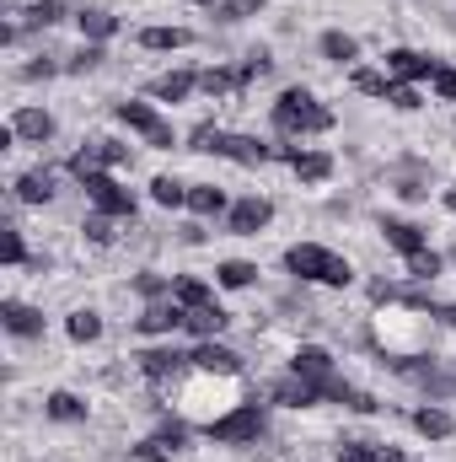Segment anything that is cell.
<instances>
[{"label":"cell","mask_w":456,"mask_h":462,"mask_svg":"<svg viewBox=\"0 0 456 462\" xmlns=\"http://www.w3.org/2000/svg\"><path fill=\"white\" fill-rule=\"evenodd\" d=\"M188 43H194L188 27H145L140 32V49H150V54H172V49H188Z\"/></svg>","instance_id":"cb8c5ba5"},{"label":"cell","mask_w":456,"mask_h":462,"mask_svg":"<svg viewBox=\"0 0 456 462\" xmlns=\"http://www.w3.org/2000/svg\"><path fill=\"white\" fill-rule=\"evenodd\" d=\"M54 22H65V0H32V5H22V27H54Z\"/></svg>","instance_id":"836d02e7"},{"label":"cell","mask_w":456,"mask_h":462,"mask_svg":"<svg viewBox=\"0 0 456 462\" xmlns=\"http://www.w3.org/2000/svg\"><path fill=\"white\" fill-rule=\"evenodd\" d=\"M403 263H408V274H414V280H419V285H430V280H435V274H446V258H441V253H435V247H419V253H408V258H403Z\"/></svg>","instance_id":"1f68e13d"},{"label":"cell","mask_w":456,"mask_h":462,"mask_svg":"<svg viewBox=\"0 0 456 462\" xmlns=\"http://www.w3.org/2000/svg\"><path fill=\"white\" fill-rule=\"evenodd\" d=\"M183 447H188V425L183 420H161V430L145 436L140 447H129V457L134 462H172Z\"/></svg>","instance_id":"52a82bcc"},{"label":"cell","mask_w":456,"mask_h":462,"mask_svg":"<svg viewBox=\"0 0 456 462\" xmlns=\"http://www.w3.org/2000/svg\"><path fill=\"white\" fill-rule=\"evenodd\" d=\"M414 430L424 436V441H446L456 430V420L441 409V403H424V409H414Z\"/></svg>","instance_id":"603a6c76"},{"label":"cell","mask_w":456,"mask_h":462,"mask_svg":"<svg viewBox=\"0 0 456 462\" xmlns=\"http://www.w3.org/2000/svg\"><path fill=\"white\" fill-rule=\"evenodd\" d=\"M194 151L226 156V162H236V167H263V162H274V145H263L258 134H226V129H215V124L194 129Z\"/></svg>","instance_id":"3957f363"},{"label":"cell","mask_w":456,"mask_h":462,"mask_svg":"<svg viewBox=\"0 0 456 462\" xmlns=\"http://www.w3.org/2000/svg\"><path fill=\"white\" fill-rule=\"evenodd\" d=\"M134 360H140V376H145V382H156V387H161V382H178L183 371H194V360H188V355H183V349H178V345H156V349H140Z\"/></svg>","instance_id":"ba28073f"},{"label":"cell","mask_w":456,"mask_h":462,"mask_svg":"<svg viewBox=\"0 0 456 462\" xmlns=\"http://www.w3.org/2000/svg\"><path fill=\"white\" fill-rule=\"evenodd\" d=\"M269 70H274V54H269V49H247V54H242V65H236L242 87H252V81H258V76H269Z\"/></svg>","instance_id":"e575fe53"},{"label":"cell","mask_w":456,"mask_h":462,"mask_svg":"<svg viewBox=\"0 0 456 462\" xmlns=\"http://www.w3.org/2000/svg\"><path fill=\"white\" fill-rule=\"evenodd\" d=\"M76 27H81V43H108V38L118 32V16L103 11V5H87V11L76 16Z\"/></svg>","instance_id":"7402d4cb"},{"label":"cell","mask_w":456,"mask_h":462,"mask_svg":"<svg viewBox=\"0 0 456 462\" xmlns=\"http://www.w3.org/2000/svg\"><path fill=\"white\" fill-rule=\"evenodd\" d=\"M381 103H392L397 114H414V108H424V97H419V87L414 81H387V97Z\"/></svg>","instance_id":"d590c367"},{"label":"cell","mask_w":456,"mask_h":462,"mask_svg":"<svg viewBox=\"0 0 456 462\" xmlns=\"http://www.w3.org/2000/svg\"><path fill=\"white\" fill-rule=\"evenodd\" d=\"M65 65H54V60H32V65H22V81H49V76H59Z\"/></svg>","instance_id":"bcb514c9"},{"label":"cell","mask_w":456,"mask_h":462,"mask_svg":"<svg viewBox=\"0 0 456 462\" xmlns=\"http://www.w3.org/2000/svg\"><path fill=\"white\" fill-rule=\"evenodd\" d=\"M183 323H188V307H178L172 296H167V301H145V312L134 318V328H140V334H156V339H172Z\"/></svg>","instance_id":"8fae6325"},{"label":"cell","mask_w":456,"mask_h":462,"mask_svg":"<svg viewBox=\"0 0 456 462\" xmlns=\"http://www.w3.org/2000/svg\"><path fill=\"white\" fill-rule=\"evenodd\" d=\"M339 462H376V441H343Z\"/></svg>","instance_id":"f6af8a7d"},{"label":"cell","mask_w":456,"mask_h":462,"mask_svg":"<svg viewBox=\"0 0 456 462\" xmlns=\"http://www.w3.org/2000/svg\"><path fill=\"white\" fill-rule=\"evenodd\" d=\"M11 189H16L22 205H49V199H54V172H49V167H32V172H22Z\"/></svg>","instance_id":"ffe728a7"},{"label":"cell","mask_w":456,"mask_h":462,"mask_svg":"<svg viewBox=\"0 0 456 462\" xmlns=\"http://www.w3.org/2000/svg\"><path fill=\"white\" fill-rule=\"evenodd\" d=\"M430 87H435V97H441V103H456V70L446 65V60H441V70H435V81H430Z\"/></svg>","instance_id":"ee69618b"},{"label":"cell","mask_w":456,"mask_h":462,"mask_svg":"<svg viewBox=\"0 0 456 462\" xmlns=\"http://www.w3.org/2000/svg\"><path fill=\"white\" fill-rule=\"evenodd\" d=\"M188 210H194L199 221H221V216H231L226 189H215V183H194V189H188Z\"/></svg>","instance_id":"d6986e66"},{"label":"cell","mask_w":456,"mask_h":462,"mask_svg":"<svg viewBox=\"0 0 456 462\" xmlns=\"http://www.w3.org/2000/svg\"><path fill=\"white\" fill-rule=\"evenodd\" d=\"M376 462H408L403 447H376Z\"/></svg>","instance_id":"681fc988"},{"label":"cell","mask_w":456,"mask_h":462,"mask_svg":"<svg viewBox=\"0 0 456 462\" xmlns=\"http://www.w3.org/2000/svg\"><path fill=\"white\" fill-rule=\"evenodd\" d=\"M446 263H456V247H451V253H446Z\"/></svg>","instance_id":"816d5d0a"},{"label":"cell","mask_w":456,"mask_h":462,"mask_svg":"<svg viewBox=\"0 0 456 462\" xmlns=\"http://www.w3.org/2000/svg\"><path fill=\"white\" fill-rule=\"evenodd\" d=\"M81 189L92 194L97 216H114V221H134V189H123V183H118L108 167L87 172V178H81Z\"/></svg>","instance_id":"8992f818"},{"label":"cell","mask_w":456,"mask_h":462,"mask_svg":"<svg viewBox=\"0 0 456 462\" xmlns=\"http://www.w3.org/2000/svg\"><path fill=\"white\" fill-rule=\"evenodd\" d=\"M87 242H92V247H108V242H114V216H87Z\"/></svg>","instance_id":"7bdbcfd3"},{"label":"cell","mask_w":456,"mask_h":462,"mask_svg":"<svg viewBox=\"0 0 456 462\" xmlns=\"http://www.w3.org/2000/svg\"><path fill=\"white\" fill-rule=\"evenodd\" d=\"M397 194H403V199H430V189H424L419 178H403V183H397Z\"/></svg>","instance_id":"7dc6e473"},{"label":"cell","mask_w":456,"mask_h":462,"mask_svg":"<svg viewBox=\"0 0 456 462\" xmlns=\"http://www.w3.org/2000/svg\"><path fill=\"white\" fill-rule=\"evenodd\" d=\"M194 92H199V76L194 70H167V76L150 81V97L156 103H188Z\"/></svg>","instance_id":"e0dca14e"},{"label":"cell","mask_w":456,"mask_h":462,"mask_svg":"<svg viewBox=\"0 0 456 462\" xmlns=\"http://www.w3.org/2000/svg\"><path fill=\"white\" fill-rule=\"evenodd\" d=\"M65 334H70L76 345H97V339H103V312H92V307H76V312L65 318Z\"/></svg>","instance_id":"83f0119b"},{"label":"cell","mask_w":456,"mask_h":462,"mask_svg":"<svg viewBox=\"0 0 456 462\" xmlns=\"http://www.w3.org/2000/svg\"><path fill=\"white\" fill-rule=\"evenodd\" d=\"M274 221V199H263V194H247V199H236L226 216V231L231 236H258V231Z\"/></svg>","instance_id":"30bf717a"},{"label":"cell","mask_w":456,"mask_h":462,"mask_svg":"<svg viewBox=\"0 0 456 462\" xmlns=\"http://www.w3.org/2000/svg\"><path fill=\"white\" fill-rule=\"evenodd\" d=\"M317 49H323V60H333V65H354V60H360V38H354V32H339V27H328V32L317 38Z\"/></svg>","instance_id":"484cf974"},{"label":"cell","mask_w":456,"mask_h":462,"mask_svg":"<svg viewBox=\"0 0 456 462\" xmlns=\"http://www.w3.org/2000/svg\"><path fill=\"white\" fill-rule=\"evenodd\" d=\"M134 291H140L145 301H167V296H172V280L156 274V269H145V274H134Z\"/></svg>","instance_id":"74e56055"},{"label":"cell","mask_w":456,"mask_h":462,"mask_svg":"<svg viewBox=\"0 0 456 462\" xmlns=\"http://www.w3.org/2000/svg\"><path fill=\"white\" fill-rule=\"evenodd\" d=\"M269 398L274 403H285V409H317V403H328V382H312V376H279L274 387H269Z\"/></svg>","instance_id":"9c48e42d"},{"label":"cell","mask_w":456,"mask_h":462,"mask_svg":"<svg viewBox=\"0 0 456 462\" xmlns=\"http://www.w3.org/2000/svg\"><path fill=\"white\" fill-rule=\"evenodd\" d=\"M446 210L456 216V189H446Z\"/></svg>","instance_id":"f907efd6"},{"label":"cell","mask_w":456,"mask_h":462,"mask_svg":"<svg viewBox=\"0 0 456 462\" xmlns=\"http://www.w3.org/2000/svg\"><path fill=\"white\" fill-rule=\"evenodd\" d=\"M103 60H108V49H103V43H81V49L65 60V70H70V76H87V70H97Z\"/></svg>","instance_id":"8d00e7d4"},{"label":"cell","mask_w":456,"mask_h":462,"mask_svg":"<svg viewBox=\"0 0 456 462\" xmlns=\"http://www.w3.org/2000/svg\"><path fill=\"white\" fill-rule=\"evenodd\" d=\"M285 269H290L296 280H306V285H328V291H343V285L354 280L349 258L333 253V247H323V242H296V247L285 253Z\"/></svg>","instance_id":"7a4b0ae2"},{"label":"cell","mask_w":456,"mask_h":462,"mask_svg":"<svg viewBox=\"0 0 456 462\" xmlns=\"http://www.w3.org/2000/svg\"><path fill=\"white\" fill-rule=\"evenodd\" d=\"M114 118L123 129H134L145 145H156V151H172L178 145V134H172V124L156 114L150 103H140V97H129V103H114Z\"/></svg>","instance_id":"5b68a950"},{"label":"cell","mask_w":456,"mask_h":462,"mask_svg":"<svg viewBox=\"0 0 456 462\" xmlns=\"http://www.w3.org/2000/svg\"><path fill=\"white\" fill-rule=\"evenodd\" d=\"M376 231H381V236H387V247H397L403 258H408V253H419V247H430V231L419 226V221H403V216H381Z\"/></svg>","instance_id":"9a60e30c"},{"label":"cell","mask_w":456,"mask_h":462,"mask_svg":"<svg viewBox=\"0 0 456 462\" xmlns=\"http://www.w3.org/2000/svg\"><path fill=\"white\" fill-rule=\"evenodd\" d=\"M430 318H441L446 328H456V307H441V301H430Z\"/></svg>","instance_id":"c3c4849f"},{"label":"cell","mask_w":456,"mask_h":462,"mask_svg":"<svg viewBox=\"0 0 456 462\" xmlns=\"http://www.w3.org/2000/svg\"><path fill=\"white\" fill-rule=\"evenodd\" d=\"M0 258H5V269L27 263V242H22V231H16V226H5V231H0Z\"/></svg>","instance_id":"f35d334b"},{"label":"cell","mask_w":456,"mask_h":462,"mask_svg":"<svg viewBox=\"0 0 456 462\" xmlns=\"http://www.w3.org/2000/svg\"><path fill=\"white\" fill-rule=\"evenodd\" d=\"M43 414H49L54 425H81V420H87V403H81L76 393H65V387H59V393H49V398H43Z\"/></svg>","instance_id":"d4e9b609"},{"label":"cell","mask_w":456,"mask_h":462,"mask_svg":"<svg viewBox=\"0 0 456 462\" xmlns=\"http://www.w3.org/2000/svg\"><path fill=\"white\" fill-rule=\"evenodd\" d=\"M205 436H210L215 447H252V441L263 436V403H258V398L236 403L231 414H221V420L205 425Z\"/></svg>","instance_id":"277c9868"},{"label":"cell","mask_w":456,"mask_h":462,"mask_svg":"<svg viewBox=\"0 0 456 462\" xmlns=\"http://www.w3.org/2000/svg\"><path fill=\"white\" fill-rule=\"evenodd\" d=\"M150 199H156L161 210H183V205H188V183H178L172 172H161V178H150Z\"/></svg>","instance_id":"f1b7e54d"},{"label":"cell","mask_w":456,"mask_h":462,"mask_svg":"<svg viewBox=\"0 0 456 462\" xmlns=\"http://www.w3.org/2000/svg\"><path fill=\"white\" fill-rule=\"evenodd\" d=\"M188 360H194V371H205V376H242V355L221 339H199V345L188 349Z\"/></svg>","instance_id":"7c38bea8"},{"label":"cell","mask_w":456,"mask_h":462,"mask_svg":"<svg viewBox=\"0 0 456 462\" xmlns=\"http://www.w3.org/2000/svg\"><path fill=\"white\" fill-rule=\"evenodd\" d=\"M290 371H296V376H312V382H333V376H339L333 355H328L323 345H301L296 355H290Z\"/></svg>","instance_id":"2e32d148"},{"label":"cell","mask_w":456,"mask_h":462,"mask_svg":"<svg viewBox=\"0 0 456 462\" xmlns=\"http://www.w3.org/2000/svg\"><path fill=\"white\" fill-rule=\"evenodd\" d=\"M269 118H274V129H279L285 140H301V134H328V129H333V108H328V103H317L306 87H285V92L274 97Z\"/></svg>","instance_id":"6da1fadb"},{"label":"cell","mask_w":456,"mask_h":462,"mask_svg":"<svg viewBox=\"0 0 456 462\" xmlns=\"http://www.w3.org/2000/svg\"><path fill=\"white\" fill-rule=\"evenodd\" d=\"M199 92H210V97L242 92V76H236V70H226V65H210V70H199Z\"/></svg>","instance_id":"d6a6232c"},{"label":"cell","mask_w":456,"mask_h":462,"mask_svg":"<svg viewBox=\"0 0 456 462\" xmlns=\"http://www.w3.org/2000/svg\"><path fill=\"white\" fill-rule=\"evenodd\" d=\"M290 172H296L301 183H328V178H333V156H328V151H301V156L290 162Z\"/></svg>","instance_id":"4316f807"},{"label":"cell","mask_w":456,"mask_h":462,"mask_svg":"<svg viewBox=\"0 0 456 462\" xmlns=\"http://www.w3.org/2000/svg\"><path fill=\"white\" fill-rule=\"evenodd\" d=\"M349 81H354V92H365V97H387V81H392V76H381V70H349Z\"/></svg>","instance_id":"b9f144b4"},{"label":"cell","mask_w":456,"mask_h":462,"mask_svg":"<svg viewBox=\"0 0 456 462\" xmlns=\"http://www.w3.org/2000/svg\"><path fill=\"white\" fill-rule=\"evenodd\" d=\"M226 323H231V312H226V307H215V301H210V307H194L183 328H188L194 339H221V334H226Z\"/></svg>","instance_id":"44dd1931"},{"label":"cell","mask_w":456,"mask_h":462,"mask_svg":"<svg viewBox=\"0 0 456 462\" xmlns=\"http://www.w3.org/2000/svg\"><path fill=\"white\" fill-rule=\"evenodd\" d=\"M435 70H441V60H430V54H414V49H387V76L392 81H435Z\"/></svg>","instance_id":"4fadbf2b"},{"label":"cell","mask_w":456,"mask_h":462,"mask_svg":"<svg viewBox=\"0 0 456 462\" xmlns=\"http://www.w3.org/2000/svg\"><path fill=\"white\" fill-rule=\"evenodd\" d=\"M11 129H16L27 145H49V140H54V114H49V108H16Z\"/></svg>","instance_id":"ac0fdd59"},{"label":"cell","mask_w":456,"mask_h":462,"mask_svg":"<svg viewBox=\"0 0 456 462\" xmlns=\"http://www.w3.org/2000/svg\"><path fill=\"white\" fill-rule=\"evenodd\" d=\"M263 11V0H215V16L221 22H247V16H258Z\"/></svg>","instance_id":"ab89813d"},{"label":"cell","mask_w":456,"mask_h":462,"mask_svg":"<svg viewBox=\"0 0 456 462\" xmlns=\"http://www.w3.org/2000/svg\"><path fill=\"white\" fill-rule=\"evenodd\" d=\"M0 328L11 339H43V312L27 307V301H16V296H5L0 301Z\"/></svg>","instance_id":"5bb4252c"},{"label":"cell","mask_w":456,"mask_h":462,"mask_svg":"<svg viewBox=\"0 0 456 462\" xmlns=\"http://www.w3.org/2000/svg\"><path fill=\"white\" fill-rule=\"evenodd\" d=\"M258 280V263H247V258H226V263H215V285H226V291H247Z\"/></svg>","instance_id":"4dcf8cb0"},{"label":"cell","mask_w":456,"mask_h":462,"mask_svg":"<svg viewBox=\"0 0 456 462\" xmlns=\"http://www.w3.org/2000/svg\"><path fill=\"white\" fill-rule=\"evenodd\" d=\"M87 151H92L103 167H123V162H129V145H123V140H92Z\"/></svg>","instance_id":"60d3db41"},{"label":"cell","mask_w":456,"mask_h":462,"mask_svg":"<svg viewBox=\"0 0 456 462\" xmlns=\"http://www.w3.org/2000/svg\"><path fill=\"white\" fill-rule=\"evenodd\" d=\"M172 301L194 312V307H210V301H215V291H210L205 280H194V274H183V280H172Z\"/></svg>","instance_id":"f546056e"}]
</instances>
